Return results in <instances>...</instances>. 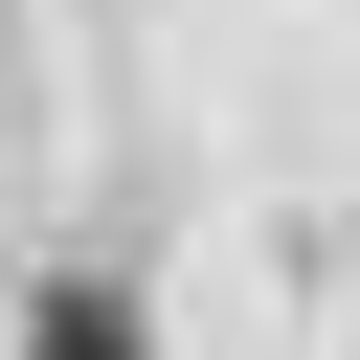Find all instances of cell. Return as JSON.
Here are the masks:
<instances>
[{"label": "cell", "mask_w": 360, "mask_h": 360, "mask_svg": "<svg viewBox=\"0 0 360 360\" xmlns=\"http://www.w3.org/2000/svg\"><path fill=\"white\" fill-rule=\"evenodd\" d=\"M22 360H135V315L112 292H22Z\"/></svg>", "instance_id": "obj_1"}]
</instances>
